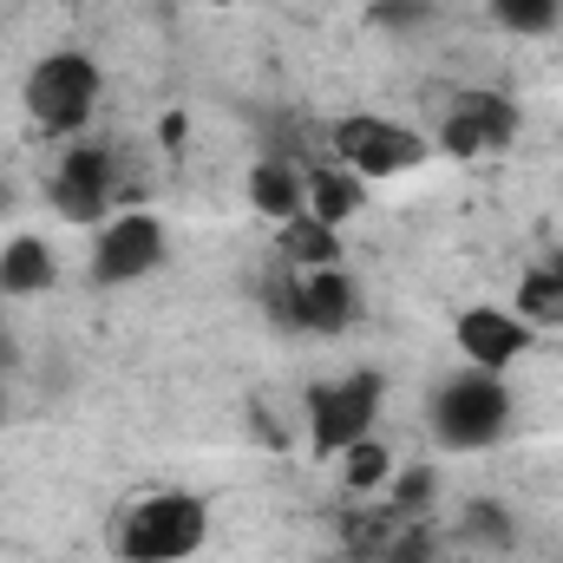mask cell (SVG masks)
I'll return each mask as SVG.
<instances>
[{"label":"cell","mask_w":563,"mask_h":563,"mask_svg":"<svg viewBox=\"0 0 563 563\" xmlns=\"http://www.w3.org/2000/svg\"><path fill=\"white\" fill-rule=\"evenodd\" d=\"M46 197H53V210H59L66 223H79V230L106 223L112 203H119V164H112V151H106V144H73V151L53 164Z\"/></svg>","instance_id":"6"},{"label":"cell","mask_w":563,"mask_h":563,"mask_svg":"<svg viewBox=\"0 0 563 563\" xmlns=\"http://www.w3.org/2000/svg\"><path fill=\"white\" fill-rule=\"evenodd\" d=\"M7 210H13V190H7V177H0V217H7Z\"/></svg>","instance_id":"24"},{"label":"cell","mask_w":563,"mask_h":563,"mask_svg":"<svg viewBox=\"0 0 563 563\" xmlns=\"http://www.w3.org/2000/svg\"><path fill=\"white\" fill-rule=\"evenodd\" d=\"M525 132V112L505 99V92H459L452 106H445V119H439V151L445 157H498V151H511Z\"/></svg>","instance_id":"7"},{"label":"cell","mask_w":563,"mask_h":563,"mask_svg":"<svg viewBox=\"0 0 563 563\" xmlns=\"http://www.w3.org/2000/svg\"><path fill=\"white\" fill-rule=\"evenodd\" d=\"M203 544H210V505L197 492H151L112 531V551L125 563H190Z\"/></svg>","instance_id":"2"},{"label":"cell","mask_w":563,"mask_h":563,"mask_svg":"<svg viewBox=\"0 0 563 563\" xmlns=\"http://www.w3.org/2000/svg\"><path fill=\"white\" fill-rule=\"evenodd\" d=\"M99 59L92 53H46L33 73H26V112L40 132H59L73 139L92 112H99Z\"/></svg>","instance_id":"4"},{"label":"cell","mask_w":563,"mask_h":563,"mask_svg":"<svg viewBox=\"0 0 563 563\" xmlns=\"http://www.w3.org/2000/svg\"><path fill=\"white\" fill-rule=\"evenodd\" d=\"M432 20V0H374V26H387V33H413Z\"/></svg>","instance_id":"20"},{"label":"cell","mask_w":563,"mask_h":563,"mask_svg":"<svg viewBox=\"0 0 563 563\" xmlns=\"http://www.w3.org/2000/svg\"><path fill=\"white\" fill-rule=\"evenodd\" d=\"M341 478H347V492H380V485L394 478L387 439H354V445L341 452Z\"/></svg>","instance_id":"16"},{"label":"cell","mask_w":563,"mask_h":563,"mask_svg":"<svg viewBox=\"0 0 563 563\" xmlns=\"http://www.w3.org/2000/svg\"><path fill=\"white\" fill-rule=\"evenodd\" d=\"M432 157V144L400 125V119H374V112H354L334 125V164H347L354 177H407Z\"/></svg>","instance_id":"5"},{"label":"cell","mask_w":563,"mask_h":563,"mask_svg":"<svg viewBox=\"0 0 563 563\" xmlns=\"http://www.w3.org/2000/svg\"><path fill=\"white\" fill-rule=\"evenodd\" d=\"M203 7H250V0H203Z\"/></svg>","instance_id":"25"},{"label":"cell","mask_w":563,"mask_h":563,"mask_svg":"<svg viewBox=\"0 0 563 563\" xmlns=\"http://www.w3.org/2000/svg\"><path fill=\"white\" fill-rule=\"evenodd\" d=\"M59 282V263H53V250H46V236H7L0 243V301H13V295H46Z\"/></svg>","instance_id":"11"},{"label":"cell","mask_w":563,"mask_h":563,"mask_svg":"<svg viewBox=\"0 0 563 563\" xmlns=\"http://www.w3.org/2000/svg\"><path fill=\"white\" fill-rule=\"evenodd\" d=\"M361 203H367V177H354L347 164L308 170V217H321L328 230H341L347 217H361Z\"/></svg>","instance_id":"13"},{"label":"cell","mask_w":563,"mask_h":563,"mask_svg":"<svg viewBox=\"0 0 563 563\" xmlns=\"http://www.w3.org/2000/svg\"><path fill=\"white\" fill-rule=\"evenodd\" d=\"M465 538H472V544H485V551H511V544H518V525H511V511H505V505L472 498V505H465Z\"/></svg>","instance_id":"18"},{"label":"cell","mask_w":563,"mask_h":563,"mask_svg":"<svg viewBox=\"0 0 563 563\" xmlns=\"http://www.w3.org/2000/svg\"><path fill=\"white\" fill-rule=\"evenodd\" d=\"M184 125H190L184 112H164V119H157V139H164L170 151H177V144H184Z\"/></svg>","instance_id":"22"},{"label":"cell","mask_w":563,"mask_h":563,"mask_svg":"<svg viewBox=\"0 0 563 563\" xmlns=\"http://www.w3.org/2000/svg\"><path fill=\"white\" fill-rule=\"evenodd\" d=\"M518 314H525L531 328H563V276L551 263L518 282Z\"/></svg>","instance_id":"15"},{"label":"cell","mask_w":563,"mask_h":563,"mask_svg":"<svg viewBox=\"0 0 563 563\" xmlns=\"http://www.w3.org/2000/svg\"><path fill=\"white\" fill-rule=\"evenodd\" d=\"M452 334H459L465 367H492V374H511L531 354V341H538V328L518 308H465L452 321Z\"/></svg>","instance_id":"9"},{"label":"cell","mask_w":563,"mask_h":563,"mask_svg":"<svg viewBox=\"0 0 563 563\" xmlns=\"http://www.w3.org/2000/svg\"><path fill=\"white\" fill-rule=\"evenodd\" d=\"M13 367V341H7V328H0V374Z\"/></svg>","instance_id":"23"},{"label":"cell","mask_w":563,"mask_h":563,"mask_svg":"<svg viewBox=\"0 0 563 563\" xmlns=\"http://www.w3.org/2000/svg\"><path fill=\"white\" fill-rule=\"evenodd\" d=\"M157 263H164V223L151 210H125V217L99 223V243H92V282L99 288L144 282Z\"/></svg>","instance_id":"8"},{"label":"cell","mask_w":563,"mask_h":563,"mask_svg":"<svg viewBox=\"0 0 563 563\" xmlns=\"http://www.w3.org/2000/svg\"><path fill=\"white\" fill-rule=\"evenodd\" d=\"M492 7V20L505 26V33H518V40H538V33H551L563 13V0H485Z\"/></svg>","instance_id":"17"},{"label":"cell","mask_w":563,"mask_h":563,"mask_svg":"<svg viewBox=\"0 0 563 563\" xmlns=\"http://www.w3.org/2000/svg\"><path fill=\"white\" fill-rule=\"evenodd\" d=\"M426 426H432V439L445 452H485V445H498L511 432V387H505V374H492V367L445 374L432 387V400H426Z\"/></svg>","instance_id":"1"},{"label":"cell","mask_w":563,"mask_h":563,"mask_svg":"<svg viewBox=\"0 0 563 563\" xmlns=\"http://www.w3.org/2000/svg\"><path fill=\"white\" fill-rule=\"evenodd\" d=\"M432 485H439V478H432V465H407V472H394V478H387V492H380V498H387L400 518H420L426 505H432Z\"/></svg>","instance_id":"19"},{"label":"cell","mask_w":563,"mask_h":563,"mask_svg":"<svg viewBox=\"0 0 563 563\" xmlns=\"http://www.w3.org/2000/svg\"><path fill=\"white\" fill-rule=\"evenodd\" d=\"M374 563H432V531H426V525H400V538H394Z\"/></svg>","instance_id":"21"},{"label":"cell","mask_w":563,"mask_h":563,"mask_svg":"<svg viewBox=\"0 0 563 563\" xmlns=\"http://www.w3.org/2000/svg\"><path fill=\"white\" fill-rule=\"evenodd\" d=\"M551 269H558V276H563V250H558V263H551Z\"/></svg>","instance_id":"26"},{"label":"cell","mask_w":563,"mask_h":563,"mask_svg":"<svg viewBox=\"0 0 563 563\" xmlns=\"http://www.w3.org/2000/svg\"><path fill=\"white\" fill-rule=\"evenodd\" d=\"M282 263L288 269H341V230H328L321 217H288L282 223Z\"/></svg>","instance_id":"14"},{"label":"cell","mask_w":563,"mask_h":563,"mask_svg":"<svg viewBox=\"0 0 563 563\" xmlns=\"http://www.w3.org/2000/svg\"><path fill=\"white\" fill-rule=\"evenodd\" d=\"M250 210L269 217V223L301 217V210H308V170H295V164H282V157H263V164L250 170Z\"/></svg>","instance_id":"12"},{"label":"cell","mask_w":563,"mask_h":563,"mask_svg":"<svg viewBox=\"0 0 563 563\" xmlns=\"http://www.w3.org/2000/svg\"><path fill=\"white\" fill-rule=\"evenodd\" d=\"M361 314V288L347 269H295V328L301 334H341Z\"/></svg>","instance_id":"10"},{"label":"cell","mask_w":563,"mask_h":563,"mask_svg":"<svg viewBox=\"0 0 563 563\" xmlns=\"http://www.w3.org/2000/svg\"><path fill=\"white\" fill-rule=\"evenodd\" d=\"M380 400H387V380H380L374 367H361V374H347V380L308 387V452H314V459H341L354 439H374Z\"/></svg>","instance_id":"3"}]
</instances>
